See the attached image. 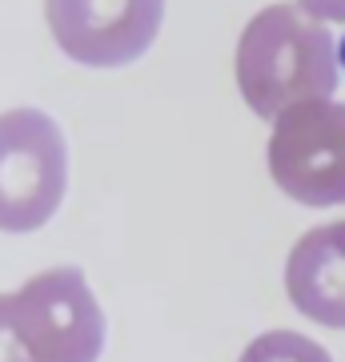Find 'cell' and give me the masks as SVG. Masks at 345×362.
I'll list each match as a JSON object with an SVG mask.
<instances>
[{"instance_id":"cell-1","label":"cell","mask_w":345,"mask_h":362,"mask_svg":"<svg viewBox=\"0 0 345 362\" xmlns=\"http://www.w3.org/2000/svg\"><path fill=\"white\" fill-rule=\"evenodd\" d=\"M337 49L329 28L301 4H269L237 45V85L257 117H277L337 89Z\"/></svg>"},{"instance_id":"cell-2","label":"cell","mask_w":345,"mask_h":362,"mask_svg":"<svg viewBox=\"0 0 345 362\" xmlns=\"http://www.w3.org/2000/svg\"><path fill=\"white\" fill-rule=\"evenodd\" d=\"M68 185V149L40 109L0 113V230L28 233L56 214Z\"/></svg>"},{"instance_id":"cell-3","label":"cell","mask_w":345,"mask_h":362,"mask_svg":"<svg viewBox=\"0 0 345 362\" xmlns=\"http://www.w3.org/2000/svg\"><path fill=\"white\" fill-rule=\"evenodd\" d=\"M8 314L37 362H97L104 314L77 266H56L8 294Z\"/></svg>"},{"instance_id":"cell-4","label":"cell","mask_w":345,"mask_h":362,"mask_svg":"<svg viewBox=\"0 0 345 362\" xmlns=\"http://www.w3.org/2000/svg\"><path fill=\"white\" fill-rule=\"evenodd\" d=\"M269 173L301 206H345V105L313 97L285 109L269 141Z\"/></svg>"},{"instance_id":"cell-5","label":"cell","mask_w":345,"mask_h":362,"mask_svg":"<svg viewBox=\"0 0 345 362\" xmlns=\"http://www.w3.org/2000/svg\"><path fill=\"white\" fill-rule=\"evenodd\" d=\"M44 16L64 57L77 65L116 69L153 45L165 0H44Z\"/></svg>"},{"instance_id":"cell-6","label":"cell","mask_w":345,"mask_h":362,"mask_svg":"<svg viewBox=\"0 0 345 362\" xmlns=\"http://www.w3.org/2000/svg\"><path fill=\"white\" fill-rule=\"evenodd\" d=\"M285 290L305 318L345 330V221L317 226L297 242L285 266Z\"/></svg>"},{"instance_id":"cell-7","label":"cell","mask_w":345,"mask_h":362,"mask_svg":"<svg viewBox=\"0 0 345 362\" xmlns=\"http://www.w3.org/2000/svg\"><path fill=\"white\" fill-rule=\"evenodd\" d=\"M241 362H333L321 342L297 334V330H269V334L253 338Z\"/></svg>"},{"instance_id":"cell-8","label":"cell","mask_w":345,"mask_h":362,"mask_svg":"<svg viewBox=\"0 0 345 362\" xmlns=\"http://www.w3.org/2000/svg\"><path fill=\"white\" fill-rule=\"evenodd\" d=\"M0 362H37V354L25 346V338L8 314V294H0Z\"/></svg>"},{"instance_id":"cell-9","label":"cell","mask_w":345,"mask_h":362,"mask_svg":"<svg viewBox=\"0 0 345 362\" xmlns=\"http://www.w3.org/2000/svg\"><path fill=\"white\" fill-rule=\"evenodd\" d=\"M301 8L317 21H345V0H301Z\"/></svg>"}]
</instances>
